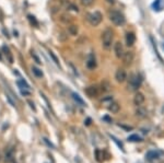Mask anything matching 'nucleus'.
<instances>
[{
    "mask_svg": "<svg viewBox=\"0 0 164 163\" xmlns=\"http://www.w3.org/2000/svg\"><path fill=\"white\" fill-rule=\"evenodd\" d=\"M146 158H147V160H149V161H153L155 160V159H158L159 158V153L156 152V151H148L146 154Z\"/></svg>",
    "mask_w": 164,
    "mask_h": 163,
    "instance_id": "nucleus-14",
    "label": "nucleus"
},
{
    "mask_svg": "<svg viewBox=\"0 0 164 163\" xmlns=\"http://www.w3.org/2000/svg\"><path fill=\"white\" fill-rule=\"evenodd\" d=\"M2 51H3V54L6 55V57L8 58V60H9L10 63H13V57H12V54H11V51H10L9 47L8 46H2Z\"/></svg>",
    "mask_w": 164,
    "mask_h": 163,
    "instance_id": "nucleus-11",
    "label": "nucleus"
},
{
    "mask_svg": "<svg viewBox=\"0 0 164 163\" xmlns=\"http://www.w3.org/2000/svg\"><path fill=\"white\" fill-rule=\"evenodd\" d=\"M90 123H91V119L88 118V119H87V125H90Z\"/></svg>",
    "mask_w": 164,
    "mask_h": 163,
    "instance_id": "nucleus-29",
    "label": "nucleus"
},
{
    "mask_svg": "<svg viewBox=\"0 0 164 163\" xmlns=\"http://www.w3.org/2000/svg\"><path fill=\"white\" fill-rule=\"evenodd\" d=\"M72 97H73V100L76 101V102L78 103V104H80V105H82V106H84V105H85L84 101L82 100L81 97H80L79 94H77V93H72Z\"/></svg>",
    "mask_w": 164,
    "mask_h": 163,
    "instance_id": "nucleus-18",
    "label": "nucleus"
},
{
    "mask_svg": "<svg viewBox=\"0 0 164 163\" xmlns=\"http://www.w3.org/2000/svg\"><path fill=\"white\" fill-rule=\"evenodd\" d=\"M32 72L36 78H42L43 77V71L41 69H38L37 67H32Z\"/></svg>",
    "mask_w": 164,
    "mask_h": 163,
    "instance_id": "nucleus-19",
    "label": "nucleus"
},
{
    "mask_svg": "<svg viewBox=\"0 0 164 163\" xmlns=\"http://www.w3.org/2000/svg\"><path fill=\"white\" fill-rule=\"evenodd\" d=\"M18 85H19V88H20V90H22V89H26V90H29V89H30V85H27L24 80H19Z\"/></svg>",
    "mask_w": 164,
    "mask_h": 163,
    "instance_id": "nucleus-20",
    "label": "nucleus"
},
{
    "mask_svg": "<svg viewBox=\"0 0 164 163\" xmlns=\"http://www.w3.org/2000/svg\"><path fill=\"white\" fill-rule=\"evenodd\" d=\"M136 115L138 116V117H146L147 116V111L144 109H142V107H140V106H138V109L136 111Z\"/></svg>",
    "mask_w": 164,
    "mask_h": 163,
    "instance_id": "nucleus-17",
    "label": "nucleus"
},
{
    "mask_svg": "<svg viewBox=\"0 0 164 163\" xmlns=\"http://www.w3.org/2000/svg\"><path fill=\"white\" fill-rule=\"evenodd\" d=\"M102 14H101V12H99V11H95V12L93 13H90V14L88 15V20L89 22L91 23V25H93V26H97V25L100 24L101 22H102Z\"/></svg>",
    "mask_w": 164,
    "mask_h": 163,
    "instance_id": "nucleus-4",
    "label": "nucleus"
},
{
    "mask_svg": "<svg viewBox=\"0 0 164 163\" xmlns=\"http://www.w3.org/2000/svg\"><path fill=\"white\" fill-rule=\"evenodd\" d=\"M152 7L156 11H161L164 8V0H155L154 2H153V5H152Z\"/></svg>",
    "mask_w": 164,
    "mask_h": 163,
    "instance_id": "nucleus-13",
    "label": "nucleus"
},
{
    "mask_svg": "<svg viewBox=\"0 0 164 163\" xmlns=\"http://www.w3.org/2000/svg\"><path fill=\"white\" fill-rule=\"evenodd\" d=\"M13 157H14V149L13 148L8 149L6 152V161H12Z\"/></svg>",
    "mask_w": 164,
    "mask_h": 163,
    "instance_id": "nucleus-16",
    "label": "nucleus"
},
{
    "mask_svg": "<svg viewBox=\"0 0 164 163\" xmlns=\"http://www.w3.org/2000/svg\"><path fill=\"white\" fill-rule=\"evenodd\" d=\"M69 33L71 34V35H77V33H78V26H77V25H70Z\"/></svg>",
    "mask_w": 164,
    "mask_h": 163,
    "instance_id": "nucleus-22",
    "label": "nucleus"
},
{
    "mask_svg": "<svg viewBox=\"0 0 164 163\" xmlns=\"http://www.w3.org/2000/svg\"><path fill=\"white\" fill-rule=\"evenodd\" d=\"M108 111L112 113H118L119 111V104L117 102H112L108 106Z\"/></svg>",
    "mask_w": 164,
    "mask_h": 163,
    "instance_id": "nucleus-15",
    "label": "nucleus"
},
{
    "mask_svg": "<svg viewBox=\"0 0 164 163\" xmlns=\"http://www.w3.org/2000/svg\"><path fill=\"white\" fill-rule=\"evenodd\" d=\"M114 51H115V55L117 58H123L124 56V47H123L122 43L120 42H117L114 46Z\"/></svg>",
    "mask_w": 164,
    "mask_h": 163,
    "instance_id": "nucleus-8",
    "label": "nucleus"
},
{
    "mask_svg": "<svg viewBox=\"0 0 164 163\" xmlns=\"http://www.w3.org/2000/svg\"><path fill=\"white\" fill-rule=\"evenodd\" d=\"M136 42V36H135V34L132 32H128L126 34V44L127 46H132Z\"/></svg>",
    "mask_w": 164,
    "mask_h": 163,
    "instance_id": "nucleus-10",
    "label": "nucleus"
},
{
    "mask_svg": "<svg viewBox=\"0 0 164 163\" xmlns=\"http://www.w3.org/2000/svg\"><path fill=\"white\" fill-rule=\"evenodd\" d=\"M32 57H33L34 59H35V61H36V63H38V65H41V63H42V61L40 60V58L37 57V56H36L35 54H32Z\"/></svg>",
    "mask_w": 164,
    "mask_h": 163,
    "instance_id": "nucleus-26",
    "label": "nucleus"
},
{
    "mask_svg": "<svg viewBox=\"0 0 164 163\" xmlns=\"http://www.w3.org/2000/svg\"><path fill=\"white\" fill-rule=\"evenodd\" d=\"M115 79L117 82H124L126 79H127V72H126V70L123 69V68H120V69H118L117 71H116L115 73Z\"/></svg>",
    "mask_w": 164,
    "mask_h": 163,
    "instance_id": "nucleus-6",
    "label": "nucleus"
},
{
    "mask_svg": "<svg viewBox=\"0 0 164 163\" xmlns=\"http://www.w3.org/2000/svg\"><path fill=\"white\" fill-rule=\"evenodd\" d=\"M135 55L132 51H126L124 53V56H123V63H124L125 66H130L132 61H134Z\"/></svg>",
    "mask_w": 164,
    "mask_h": 163,
    "instance_id": "nucleus-5",
    "label": "nucleus"
},
{
    "mask_svg": "<svg viewBox=\"0 0 164 163\" xmlns=\"http://www.w3.org/2000/svg\"><path fill=\"white\" fill-rule=\"evenodd\" d=\"M106 1H107L108 3H111V5H113V3L115 2V0H106Z\"/></svg>",
    "mask_w": 164,
    "mask_h": 163,
    "instance_id": "nucleus-28",
    "label": "nucleus"
},
{
    "mask_svg": "<svg viewBox=\"0 0 164 163\" xmlns=\"http://www.w3.org/2000/svg\"><path fill=\"white\" fill-rule=\"evenodd\" d=\"M128 141L138 142V141H141V138H140L138 135H130V136L128 137Z\"/></svg>",
    "mask_w": 164,
    "mask_h": 163,
    "instance_id": "nucleus-21",
    "label": "nucleus"
},
{
    "mask_svg": "<svg viewBox=\"0 0 164 163\" xmlns=\"http://www.w3.org/2000/svg\"><path fill=\"white\" fill-rule=\"evenodd\" d=\"M134 102L137 106H141L143 104V102H144V95L141 92H137L134 97Z\"/></svg>",
    "mask_w": 164,
    "mask_h": 163,
    "instance_id": "nucleus-9",
    "label": "nucleus"
},
{
    "mask_svg": "<svg viewBox=\"0 0 164 163\" xmlns=\"http://www.w3.org/2000/svg\"><path fill=\"white\" fill-rule=\"evenodd\" d=\"M163 48H164V45H163Z\"/></svg>",
    "mask_w": 164,
    "mask_h": 163,
    "instance_id": "nucleus-30",
    "label": "nucleus"
},
{
    "mask_svg": "<svg viewBox=\"0 0 164 163\" xmlns=\"http://www.w3.org/2000/svg\"><path fill=\"white\" fill-rule=\"evenodd\" d=\"M80 2L83 7H90L93 5L94 0H80Z\"/></svg>",
    "mask_w": 164,
    "mask_h": 163,
    "instance_id": "nucleus-23",
    "label": "nucleus"
},
{
    "mask_svg": "<svg viewBox=\"0 0 164 163\" xmlns=\"http://www.w3.org/2000/svg\"><path fill=\"white\" fill-rule=\"evenodd\" d=\"M84 91L85 93H87V95L90 97H96L99 95V88H97L96 85H90Z\"/></svg>",
    "mask_w": 164,
    "mask_h": 163,
    "instance_id": "nucleus-7",
    "label": "nucleus"
},
{
    "mask_svg": "<svg viewBox=\"0 0 164 163\" xmlns=\"http://www.w3.org/2000/svg\"><path fill=\"white\" fill-rule=\"evenodd\" d=\"M109 20L115 25H118V26L125 24V22H126L124 14L120 13L119 11H116V10H113V11L109 12Z\"/></svg>",
    "mask_w": 164,
    "mask_h": 163,
    "instance_id": "nucleus-2",
    "label": "nucleus"
},
{
    "mask_svg": "<svg viewBox=\"0 0 164 163\" xmlns=\"http://www.w3.org/2000/svg\"><path fill=\"white\" fill-rule=\"evenodd\" d=\"M113 38H114V34L111 29H106L102 34V46L105 49H109L112 47Z\"/></svg>",
    "mask_w": 164,
    "mask_h": 163,
    "instance_id": "nucleus-1",
    "label": "nucleus"
},
{
    "mask_svg": "<svg viewBox=\"0 0 164 163\" xmlns=\"http://www.w3.org/2000/svg\"><path fill=\"white\" fill-rule=\"evenodd\" d=\"M111 138H112L113 140H114V141H115L116 143H117V145H118V147H119V148L122 149V150H124V147H123V143H122V142H119L118 140H117V139H116L114 136H111Z\"/></svg>",
    "mask_w": 164,
    "mask_h": 163,
    "instance_id": "nucleus-25",
    "label": "nucleus"
},
{
    "mask_svg": "<svg viewBox=\"0 0 164 163\" xmlns=\"http://www.w3.org/2000/svg\"><path fill=\"white\" fill-rule=\"evenodd\" d=\"M87 67L89 69H94L96 67V61H95V58L93 55H90V57H89L88 61H87Z\"/></svg>",
    "mask_w": 164,
    "mask_h": 163,
    "instance_id": "nucleus-12",
    "label": "nucleus"
},
{
    "mask_svg": "<svg viewBox=\"0 0 164 163\" xmlns=\"http://www.w3.org/2000/svg\"><path fill=\"white\" fill-rule=\"evenodd\" d=\"M48 53H49V56H50V57L53 58V60L55 61V63H56L57 66H60V63H59V60H58V58L56 57V56H55V55H54V53H53L52 51H49Z\"/></svg>",
    "mask_w": 164,
    "mask_h": 163,
    "instance_id": "nucleus-24",
    "label": "nucleus"
},
{
    "mask_svg": "<svg viewBox=\"0 0 164 163\" xmlns=\"http://www.w3.org/2000/svg\"><path fill=\"white\" fill-rule=\"evenodd\" d=\"M142 83V78L140 75H132L129 78V83H128V89L130 91H137L140 88Z\"/></svg>",
    "mask_w": 164,
    "mask_h": 163,
    "instance_id": "nucleus-3",
    "label": "nucleus"
},
{
    "mask_svg": "<svg viewBox=\"0 0 164 163\" xmlns=\"http://www.w3.org/2000/svg\"><path fill=\"white\" fill-rule=\"evenodd\" d=\"M29 19H30V21L32 22V23H34L35 25H37V22H36V20L34 19V17H32V15H29Z\"/></svg>",
    "mask_w": 164,
    "mask_h": 163,
    "instance_id": "nucleus-27",
    "label": "nucleus"
}]
</instances>
